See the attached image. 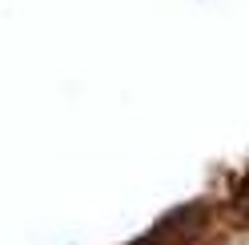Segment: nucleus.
Instances as JSON below:
<instances>
[{"mask_svg": "<svg viewBox=\"0 0 249 245\" xmlns=\"http://www.w3.org/2000/svg\"><path fill=\"white\" fill-rule=\"evenodd\" d=\"M205 213H209L205 205H185L177 213H169L161 225H153L149 233L141 241H133V245H189V241H197L205 233V225H209Z\"/></svg>", "mask_w": 249, "mask_h": 245, "instance_id": "nucleus-1", "label": "nucleus"}]
</instances>
